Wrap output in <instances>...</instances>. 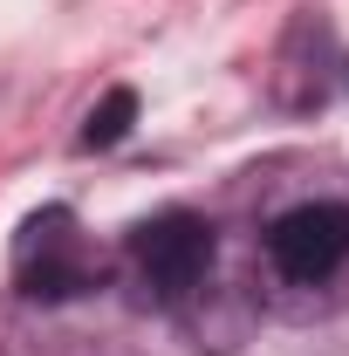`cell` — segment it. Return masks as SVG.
I'll return each mask as SVG.
<instances>
[{"instance_id":"2","label":"cell","mask_w":349,"mask_h":356,"mask_svg":"<svg viewBox=\"0 0 349 356\" xmlns=\"http://www.w3.org/2000/svg\"><path fill=\"white\" fill-rule=\"evenodd\" d=\"M131 261L158 302H185L213 267V226L199 213H158L131 233Z\"/></svg>"},{"instance_id":"3","label":"cell","mask_w":349,"mask_h":356,"mask_svg":"<svg viewBox=\"0 0 349 356\" xmlns=\"http://www.w3.org/2000/svg\"><path fill=\"white\" fill-rule=\"evenodd\" d=\"M267 261L281 267L288 281H329L349 261V206H295L267 226Z\"/></svg>"},{"instance_id":"4","label":"cell","mask_w":349,"mask_h":356,"mask_svg":"<svg viewBox=\"0 0 349 356\" xmlns=\"http://www.w3.org/2000/svg\"><path fill=\"white\" fill-rule=\"evenodd\" d=\"M329 96V21L295 14L288 42H281V69H274V103L281 110H315Z\"/></svg>"},{"instance_id":"5","label":"cell","mask_w":349,"mask_h":356,"mask_svg":"<svg viewBox=\"0 0 349 356\" xmlns=\"http://www.w3.org/2000/svg\"><path fill=\"white\" fill-rule=\"evenodd\" d=\"M131 124H137V89H110L96 110H89V124H83V151H110V144H124L131 137Z\"/></svg>"},{"instance_id":"1","label":"cell","mask_w":349,"mask_h":356,"mask_svg":"<svg viewBox=\"0 0 349 356\" xmlns=\"http://www.w3.org/2000/svg\"><path fill=\"white\" fill-rule=\"evenodd\" d=\"M14 274H21V295H35V302H69V295H89L103 281V267L89 261V247L76 240V213L69 206H42L21 226Z\"/></svg>"}]
</instances>
